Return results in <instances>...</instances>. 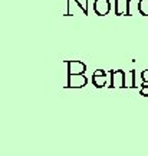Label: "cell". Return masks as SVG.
<instances>
[{
    "mask_svg": "<svg viewBox=\"0 0 148 156\" xmlns=\"http://www.w3.org/2000/svg\"><path fill=\"white\" fill-rule=\"evenodd\" d=\"M93 10L98 16H105L108 15L111 10V3L109 0H95L93 3Z\"/></svg>",
    "mask_w": 148,
    "mask_h": 156,
    "instance_id": "obj_1",
    "label": "cell"
},
{
    "mask_svg": "<svg viewBox=\"0 0 148 156\" xmlns=\"http://www.w3.org/2000/svg\"><path fill=\"white\" fill-rule=\"evenodd\" d=\"M86 69V65L81 61H69L68 64V71L71 75H82Z\"/></svg>",
    "mask_w": 148,
    "mask_h": 156,
    "instance_id": "obj_2",
    "label": "cell"
},
{
    "mask_svg": "<svg viewBox=\"0 0 148 156\" xmlns=\"http://www.w3.org/2000/svg\"><path fill=\"white\" fill-rule=\"evenodd\" d=\"M128 9H130V0H115V13L118 16L121 15L128 16Z\"/></svg>",
    "mask_w": 148,
    "mask_h": 156,
    "instance_id": "obj_3",
    "label": "cell"
},
{
    "mask_svg": "<svg viewBox=\"0 0 148 156\" xmlns=\"http://www.w3.org/2000/svg\"><path fill=\"white\" fill-rule=\"evenodd\" d=\"M86 84V78L82 75H71L69 77V85L71 87H83Z\"/></svg>",
    "mask_w": 148,
    "mask_h": 156,
    "instance_id": "obj_4",
    "label": "cell"
},
{
    "mask_svg": "<svg viewBox=\"0 0 148 156\" xmlns=\"http://www.w3.org/2000/svg\"><path fill=\"white\" fill-rule=\"evenodd\" d=\"M112 83H114V87H124L125 85V75H124V71H115L114 73V77H112Z\"/></svg>",
    "mask_w": 148,
    "mask_h": 156,
    "instance_id": "obj_5",
    "label": "cell"
},
{
    "mask_svg": "<svg viewBox=\"0 0 148 156\" xmlns=\"http://www.w3.org/2000/svg\"><path fill=\"white\" fill-rule=\"evenodd\" d=\"M93 83H95L96 87H102L105 84V73L102 69L95 71V74H93Z\"/></svg>",
    "mask_w": 148,
    "mask_h": 156,
    "instance_id": "obj_6",
    "label": "cell"
},
{
    "mask_svg": "<svg viewBox=\"0 0 148 156\" xmlns=\"http://www.w3.org/2000/svg\"><path fill=\"white\" fill-rule=\"evenodd\" d=\"M138 12L143 16H148V0H140L138 2Z\"/></svg>",
    "mask_w": 148,
    "mask_h": 156,
    "instance_id": "obj_7",
    "label": "cell"
},
{
    "mask_svg": "<svg viewBox=\"0 0 148 156\" xmlns=\"http://www.w3.org/2000/svg\"><path fill=\"white\" fill-rule=\"evenodd\" d=\"M143 80H144V83H148V69H145L143 73Z\"/></svg>",
    "mask_w": 148,
    "mask_h": 156,
    "instance_id": "obj_8",
    "label": "cell"
},
{
    "mask_svg": "<svg viewBox=\"0 0 148 156\" xmlns=\"http://www.w3.org/2000/svg\"><path fill=\"white\" fill-rule=\"evenodd\" d=\"M144 95H148V87H145V88H143V91H141Z\"/></svg>",
    "mask_w": 148,
    "mask_h": 156,
    "instance_id": "obj_9",
    "label": "cell"
}]
</instances>
